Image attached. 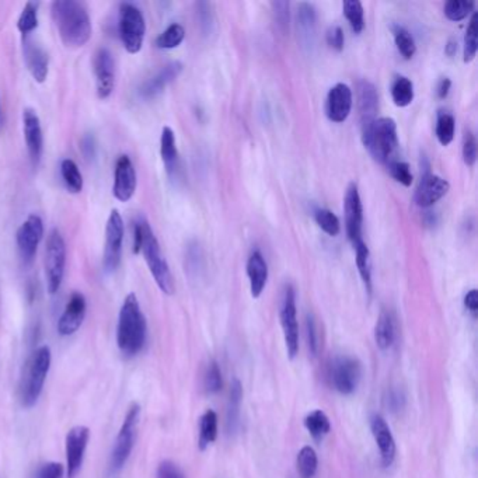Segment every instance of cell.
<instances>
[{
    "label": "cell",
    "instance_id": "obj_35",
    "mask_svg": "<svg viewBox=\"0 0 478 478\" xmlns=\"http://www.w3.org/2000/svg\"><path fill=\"white\" fill-rule=\"evenodd\" d=\"M296 466L302 478L314 477L319 466L316 451L312 446L302 448L296 459Z\"/></svg>",
    "mask_w": 478,
    "mask_h": 478
},
{
    "label": "cell",
    "instance_id": "obj_29",
    "mask_svg": "<svg viewBox=\"0 0 478 478\" xmlns=\"http://www.w3.org/2000/svg\"><path fill=\"white\" fill-rule=\"evenodd\" d=\"M354 247H355L357 267H358L359 275L365 284L368 293H372V261H371L369 248L364 240L358 241Z\"/></svg>",
    "mask_w": 478,
    "mask_h": 478
},
{
    "label": "cell",
    "instance_id": "obj_56",
    "mask_svg": "<svg viewBox=\"0 0 478 478\" xmlns=\"http://www.w3.org/2000/svg\"><path fill=\"white\" fill-rule=\"evenodd\" d=\"M456 51H458V44L455 41H449V44L446 45V53L449 56H453L456 53Z\"/></svg>",
    "mask_w": 478,
    "mask_h": 478
},
{
    "label": "cell",
    "instance_id": "obj_31",
    "mask_svg": "<svg viewBox=\"0 0 478 478\" xmlns=\"http://www.w3.org/2000/svg\"><path fill=\"white\" fill-rule=\"evenodd\" d=\"M305 427L314 441H321L326 435H328L331 430L330 420L326 416V413H323L321 410L312 411L305 418Z\"/></svg>",
    "mask_w": 478,
    "mask_h": 478
},
{
    "label": "cell",
    "instance_id": "obj_23",
    "mask_svg": "<svg viewBox=\"0 0 478 478\" xmlns=\"http://www.w3.org/2000/svg\"><path fill=\"white\" fill-rule=\"evenodd\" d=\"M24 59L34 80L38 83H44L48 76V66H49L48 53L39 45L34 44L32 41L25 39L24 41Z\"/></svg>",
    "mask_w": 478,
    "mask_h": 478
},
{
    "label": "cell",
    "instance_id": "obj_19",
    "mask_svg": "<svg viewBox=\"0 0 478 478\" xmlns=\"http://www.w3.org/2000/svg\"><path fill=\"white\" fill-rule=\"evenodd\" d=\"M449 188L451 185L446 180L432 173H427L421 177V181L417 187L414 197L416 204L421 208H430L441 198H444L448 194Z\"/></svg>",
    "mask_w": 478,
    "mask_h": 478
},
{
    "label": "cell",
    "instance_id": "obj_47",
    "mask_svg": "<svg viewBox=\"0 0 478 478\" xmlns=\"http://www.w3.org/2000/svg\"><path fill=\"white\" fill-rule=\"evenodd\" d=\"M156 478H185V476L175 463L170 460H164L157 467Z\"/></svg>",
    "mask_w": 478,
    "mask_h": 478
},
{
    "label": "cell",
    "instance_id": "obj_38",
    "mask_svg": "<svg viewBox=\"0 0 478 478\" xmlns=\"http://www.w3.org/2000/svg\"><path fill=\"white\" fill-rule=\"evenodd\" d=\"M344 14L355 34L362 32L365 27V18H364V6L358 0H347L343 3Z\"/></svg>",
    "mask_w": 478,
    "mask_h": 478
},
{
    "label": "cell",
    "instance_id": "obj_55",
    "mask_svg": "<svg viewBox=\"0 0 478 478\" xmlns=\"http://www.w3.org/2000/svg\"><path fill=\"white\" fill-rule=\"evenodd\" d=\"M389 397H390V399H389V404H390V407H392L394 411H396V410H400V409L403 407L404 399H403V396H401L399 392H392Z\"/></svg>",
    "mask_w": 478,
    "mask_h": 478
},
{
    "label": "cell",
    "instance_id": "obj_6",
    "mask_svg": "<svg viewBox=\"0 0 478 478\" xmlns=\"http://www.w3.org/2000/svg\"><path fill=\"white\" fill-rule=\"evenodd\" d=\"M118 32L124 48L129 53H138L142 49L146 22L140 8L132 3L119 4V18H118Z\"/></svg>",
    "mask_w": 478,
    "mask_h": 478
},
{
    "label": "cell",
    "instance_id": "obj_51",
    "mask_svg": "<svg viewBox=\"0 0 478 478\" xmlns=\"http://www.w3.org/2000/svg\"><path fill=\"white\" fill-rule=\"evenodd\" d=\"M63 467L59 463H46L38 473V478H62Z\"/></svg>",
    "mask_w": 478,
    "mask_h": 478
},
{
    "label": "cell",
    "instance_id": "obj_37",
    "mask_svg": "<svg viewBox=\"0 0 478 478\" xmlns=\"http://www.w3.org/2000/svg\"><path fill=\"white\" fill-rule=\"evenodd\" d=\"M36 27H38V3L27 1L18 17L17 28L22 34V36H27Z\"/></svg>",
    "mask_w": 478,
    "mask_h": 478
},
{
    "label": "cell",
    "instance_id": "obj_17",
    "mask_svg": "<svg viewBox=\"0 0 478 478\" xmlns=\"http://www.w3.org/2000/svg\"><path fill=\"white\" fill-rule=\"evenodd\" d=\"M352 109V90L344 83H338L328 91L326 114L330 121L341 124L347 121Z\"/></svg>",
    "mask_w": 478,
    "mask_h": 478
},
{
    "label": "cell",
    "instance_id": "obj_26",
    "mask_svg": "<svg viewBox=\"0 0 478 478\" xmlns=\"http://www.w3.org/2000/svg\"><path fill=\"white\" fill-rule=\"evenodd\" d=\"M396 340V319L390 310H382L375 326V341L379 350L387 351Z\"/></svg>",
    "mask_w": 478,
    "mask_h": 478
},
{
    "label": "cell",
    "instance_id": "obj_39",
    "mask_svg": "<svg viewBox=\"0 0 478 478\" xmlns=\"http://www.w3.org/2000/svg\"><path fill=\"white\" fill-rule=\"evenodd\" d=\"M437 138L442 146L452 143L455 138V118L449 112L441 111L437 121Z\"/></svg>",
    "mask_w": 478,
    "mask_h": 478
},
{
    "label": "cell",
    "instance_id": "obj_22",
    "mask_svg": "<svg viewBox=\"0 0 478 478\" xmlns=\"http://www.w3.org/2000/svg\"><path fill=\"white\" fill-rule=\"evenodd\" d=\"M182 72V63L180 62H171L166 65L161 70H159L156 74H153L150 79H147L139 88V95L145 100L154 98L159 95L174 79L178 77V74Z\"/></svg>",
    "mask_w": 478,
    "mask_h": 478
},
{
    "label": "cell",
    "instance_id": "obj_34",
    "mask_svg": "<svg viewBox=\"0 0 478 478\" xmlns=\"http://www.w3.org/2000/svg\"><path fill=\"white\" fill-rule=\"evenodd\" d=\"M392 97L397 107H407L414 100V84L410 79L400 76L392 86Z\"/></svg>",
    "mask_w": 478,
    "mask_h": 478
},
{
    "label": "cell",
    "instance_id": "obj_14",
    "mask_svg": "<svg viewBox=\"0 0 478 478\" xmlns=\"http://www.w3.org/2000/svg\"><path fill=\"white\" fill-rule=\"evenodd\" d=\"M345 226L347 234L351 243L355 246L358 241L362 240V223H364V208L358 187L351 184L347 190L345 195Z\"/></svg>",
    "mask_w": 478,
    "mask_h": 478
},
{
    "label": "cell",
    "instance_id": "obj_49",
    "mask_svg": "<svg viewBox=\"0 0 478 478\" xmlns=\"http://www.w3.org/2000/svg\"><path fill=\"white\" fill-rule=\"evenodd\" d=\"M306 334H307V344L310 348V352L313 355L317 354L319 351V343H317V330H316V323L313 316H307L306 319Z\"/></svg>",
    "mask_w": 478,
    "mask_h": 478
},
{
    "label": "cell",
    "instance_id": "obj_2",
    "mask_svg": "<svg viewBox=\"0 0 478 478\" xmlns=\"http://www.w3.org/2000/svg\"><path fill=\"white\" fill-rule=\"evenodd\" d=\"M117 341L126 358L138 355L146 343V319L135 293H129L121 307Z\"/></svg>",
    "mask_w": 478,
    "mask_h": 478
},
{
    "label": "cell",
    "instance_id": "obj_3",
    "mask_svg": "<svg viewBox=\"0 0 478 478\" xmlns=\"http://www.w3.org/2000/svg\"><path fill=\"white\" fill-rule=\"evenodd\" d=\"M362 139L365 147L376 161L385 164L393 161V154L399 146L397 125L394 119L375 118L373 121L365 124Z\"/></svg>",
    "mask_w": 478,
    "mask_h": 478
},
{
    "label": "cell",
    "instance_id": "obj_41",
    "mask_svg": "<svg viewBox=\"0 0 478 478\" xmlns=\"http://www.w3.org/2000/svg\"><path fill=\"white\" fill-rule=\"evenodd\" d=\"M478 14L474 13L472 20H470V24H469V28H467V32H466V38H465V53H463V60L466 63H470L476 55H477V48H478Z\"/></svg>",
    "mask_w": 478,
    "mask_h": 478
},
{
    "label": "cell",
    "instance_id": "obj_9",
    "mask_svg": "<svg viewBox=\"0 0 478 478\" xmlns=\"http://www.w3.org/2000/svg\"><path fill=\"white\" fill-rule=\"evenodd\" d=\"M279 317L288 357L293 359L299 352V326L296 317V295L291 285H288L284 291Z\"/></svg>",
    "mask_w": 478,
    "mask_h": 478
},
{
    "label": "cell",
    "instance_id": "obj_18",
    "mask_svg": "<svg viewBox=\"0 0 478 478\" xmlns=\"http://www.w3.org/2000/svg\"><path fill=\"white\" fill-rule=\"evenodd\" d=\"M22 128L25 145L28 149V154L34 167H36L41 161L42 149H44V138L42 128L36 112L31 108H25L22 112Z\"/></svg>",
    "mask_w": 478,
    "mask_h": 478
},
{
    "label": "cell",
    "instance_id": "obj_1",
    "mask_svg": "<svg viewBox=\"0 0 478 478\" xmlns=\"http://www.w3.org/2000/svg\"><path fill=\"white\" fill-rule=\"evenodd\" d=\"M53 22L66 46L79 48L91 36V21L86 7L74 0H56L51 6Z\"/></svg>",
    "mask_w": 478,
    "mask_h": 478
},
{
    "label": "cell",
    "instance_id": "obj_44",
    "mask_svg": "<svg viewBox=\"0 0 478 478\" xmlns=\"http://www.w3.org/2000/svg\"><path fill=\"white\" fill-rule=\"evenodd\" d=\"M389 166V170H390V174L392 177L399 181L400 184H403L404 187H410L413 184V173L410 170V166L404 161H397V160H393L392 163L387 164Z\"/></svg>",
    "mask_w": 478,
    "mask_h": 478
},
{
    "label": "cell",
    "instance_id": "obj_11",
    "mask_svg": "<svg viewBox=\"0 0 478 478\" xmlns=\"http://www.w3.org/2000/svg\"><path fill=\"white\" fill-rule=\"evenodd\" d=\"M139 413H140V409L138 404H133L126 417H125V421L122 424V428L117 437V442H115V448L112 451V456H111V466L114 470H118L121 469L132 449H133V442H135V428H136V424H138V420H139Z\"/></svg>",
    "mask_w": 478,
    "mask_h": 478
},
{
    "label": "cell",
    "instance_id": "obj_15",
    "mask_svg": "<svg viewBox=\"0 0 478 478\" xmlns=\"http://www.w3.org/2000/svg\"><path fill=\"white\" fill-rule=\"evenodd\" d=\"M90 431L86 427H74L66 435V465L67 477L74 478L83 465Z\"/></svg>",
    "mask_w": 478,
    "mask_h": 478
},
{
    "label": "cell",
    "instance_id": "obj_27",
    "mask_svg": "<svg viewBox=\"0 0 478 478\" xmlns=\"http://www.w3.org/2000/svg\"><path fill=\"white\" fill-rule=\"evenodd\" d=\"M160 154L164 167L170 175L177 171L178 167V150L175 146V135L170 126H164L160 138Z\"/></svg>",
    "mask_w": 478,
    "mask_h": 478
},
{
    "label": "cell",
    "instance_id": "obj_48",
    "mask_svg": "<svg viewBox=\"0 0 478 478\" xmlns=\"http://www.w3.org/2000/svg\"><path fill=\"white\" fill-rule=\"evenodd\" d=\"M344 41H345V38H344V31H343L341 27L334 25L327 31V44L333 49L341 52L344 49Z\"/></svg>",
    "mask_w": 478,
    "mask_h": 478
},
{
    "label": "cell",
    "instance_id": "obj_20",
    "mask_svg": "<svg viewBox=\"0 0 478 478\" xmlns=\"http://www.w3.org/2000/svg\"><path fill=\"white\" fill-rule=\"evenodd\" d=\"M86 316V299L80 292H73L59 319L58 331L60 336L74 334Z\"/></svg>",
    "mask_w": 478,
    "mask_h": 478
},
{
    "label": "cell",
    "instance_id": "obj_32",
    "mask_svg": "<svg viewBox=\"0 0 478 478\" xmlns=\"http://www.w3.org/2000/svg\"><path fill=\"white\" fill-rule=\"evenodd\" d=\"M60 174L63 178V182L69 192L79 194L83 190V175L77 167V164L70 160L65 159L60 163Z\"/></svg>",
    "mask_w": 478,
    "mask_h": 478
},
{
    "label": "cell",
    "instance_id": "obj_28",
    "mask_svg": "<svg viewBox=\"0 0 478 478\" xmlns=\"http://www.w3.org/2000/svg\"><path fill=\"white\" fill-rule=\"evenodd\" d=\"M298 27L300 31V38L306 45H310L316 32V11L309 3H302L298 11Z\"/></svg>",
    "mask_w": 478,
    "mask_h": 478
},
{
    "label": "cell",
    "instance_id": "obj_16",
    "mask_svg": "<svg viewBox=\"0 0 478 478\" xmlns=\"http://www.w3.org/2000/svg\"><path fill=\"white\" fill-rule=\"evenodd\" d=\"M135 190H136V171H135L133 163L129 159V156L122 154L118 157L117 164H115L112 194L118 201L126 202L133 197Z\"/></svg>",
    "mask_w": 478,
    "mask_h": 478
},
{
    "label": "cell",
    "instance_id": "obj_13",
    "mask_svg": "<svg viewBox=\"0 0 478 478\" xmlns=\"http://www.w3.org/2000/svg\"><path fill=\"white\" fill-rule=\"evenodd\" d=\"M94 74L97 95L105 100L111 95L115 84V62L108 48H100L94 55Z\"/></svg>",
    "mask_w": 478,
    "mask_h": 478
},
{
    "label": "cell",
    "instance_id": "obj_8",
    "mask_svg": "<svg viewBox=\"0 0 478 478\" xmlns=\"http://www.w3.org/2000/svg\"><path fill=\"white\" fill-rule=\"evenodd\" d=\"M361 375V364L350 357L336 358L328 368L330 383L341 394H352L359 385Z\"/></svg>",
    "mask_w": 478,
    "mask_h": 478
},
{
    "label": "cell",
    "instance_id": "obj_36",
    "mask_svg": "<svg viewBox=\"0 0 478 478\" xmlns=\"http://www.w3.org/2000/svg\"><path fill=\"white\" fill-rule=\"evenodd\" d=\"M185 36V29L182 25L174 22L168 25L156 39V46L160 49H173L177 48Z\"/></svg>",
    "mask_w": 478,
    "mask_h": 478
},
{
    "label": "cell",
    "instance_id": "obj_25",
    "mask_svg": "<svg viewBox=\"0 0 478 478\" xmlns=\"http://www.w3.org/2000/svg\"><path fill=\"white\" fill-rule=\"evenodd\" d=\"M358 93V108L362 117V124H368L375 119L379 108V95L375 86L366 80L359 81L357 87Z\"/></svg>",
    "mask_w": 478,
    "mask_h": 478
},
{
    "label": "cell",
    "instance_id": "obj_54",
    "mask_svg": "<svg viewBox=\"0 0 478 478\" xmlns=\"http://www.w3.org/2000/svg\"><path fill=\"white\" fill-rule=\"evenodd\" d=\"M451 87H452V81H451V79H448V77L442 79V80L439 81V84H438V90H437V91H438V97H439V98H445V97H448Z\"/></svg>",
    "mask_w": 478,
    "mask_h": 478
},
{
    "label": "cell",
    "instance_id": "obj_43",
    "mask_svg": "<svg viewBox=\"0 0 478 478\" xmlns=\"http://www.w3.org/2000/svg\"><path fill=\"white\" fill-rule=\"evenodd\" d=\"M314 219L319 227L330 236H337L341 230L340 219L328 209H317L314 213Z\"/></svg>",
    "mask_w": 478,
    "mask_h": 478
},
{
    "label": "cell",
    "instance_id": "obj_45",
    "mask_svg": "<svg viewBox=\"0 0 478 478\" xmlns=\"http://www.w3.org/2000/svg\"><path fill=\"white\" fill-rule=\"evenodd\" d=\"M222 389V372L216 362H212L205 375V390L209 394H215Z\"/></svg>",
    "mask_w": 478,
    "mask_h": 478
},
{
    "label": "cell",
    "instance_id": "obj_7",
    "mask_svg": "<svg viewBox=\"0 0 478 478\" xmlns=\"http://www.w3.org/2000/svg\"><path fill=\"white\" fill-rule=\"evenodd\" d=\"M66 267V243L58 229H53L46 240L45 247V275L48 291L55 295L63 281Z\"/></svg>",
    "mask_w": 478,
    "mask_h": 478
},
{
    "label": "cell",
    "instance_id": "obj_57",
    "mask_svg": "<svg viewBox=\"0 0 478 478\" xmlns=\"http://www.w3.org/2000/svg\"><path fill=\"white\" fill-rule=\"evenodd\" d=\"M0 125H1V104H0Z\"/></svg>",
    "mask_w": 478,
    "mask_h": 478
},
{
    "label": "cell",
    "instance_id": "obj_21",
    "mask_svg": "<svg viewBox=\"0 0 478 478\" xmlns=\"http://www.w3.org/2000/svg\"><path fill=\"white\" fill-rule=\"evenodd\" d=\"M371 430L372 435L375 438V442L379 448L382 463L385 467H389L393 465L396 459V441L393 438V434L385 421L383 417L380 416H373L371 421Z\"/></svg>",
    "mask_w": 478,
    "mask_h": 478
},
{
    "label": "cell",
    "instance_id": "obj_42",
    "mask_svg": "<svg viewBox=\"0 0 478 478\" xmlns=\"http://www.w3.org/2000/svg\"><path fill=\"white\" fill-rule=\"evenodd\" d=\"M474 8V1L470 0H449L445 4V14L452 21L465 20Z\"/></svg>",
    "mask_w": 478,
    "mask_h": 478
},
{
    "label": "cell",
    "instance_id": "obj_10",
    "mask_svg": "<svg viewBox=\"0 0 478 478\" xmlns=\"http://www.w3.org/2000/svg\"><path fill=\"white\" fill-rule=\"evenodd\" d=\"M124 241V220L117 209H112L105 226V246H104V268L114 272L121 263Z\"/></svg>",
    "mask_w": 478,
    "mask_h": 478
},
{
    "label": "cell",
    "instance_id": "obj_33",
    "mask_svg": "<svg viewBox=\"0 0 478 478\" xmlns=\"http://www.w3.org/2000/svg\"><path fill=\"white\" fill-rule=\"evenodd\" d=\"M243 399V387L239 379H234L230 386V400H229V411H227V427L229 431L234 432L239 424L240 416V404Z\"/></svg>",
    "mask_w": 478,
    "mask_h": 478
},
{
    "label": "cell",
    "instance_id": "obj_30",
    "mask_svg": "<svg viewBox=\"0 0 478 478\" xmlns=\"http://www.w3.org/2000/svg\"><path fill=\"white\" fill-rule=\"evenodd\" d=\"M218 438V416L215 411L208 410L199 423V449L205 451Z\"/></svg>",
    "mask_w": 478,
    "mask_h": 478
},
{
    "label": "cell",
    "instance_id": "obj_24",
    "mask_svg": "<svg viewBox=\"0 0 478 478\" xmlns=\"http://www.w3.org/2000/svg\"><path fill=\"white\" fill-rule=\"evenodd\" d=\"M247 275L250 279V292L254 299L260 298L268 281V265L260 251H253L247 261Z\"/></svg>",
    "mask_w": 478,
    "mask_h": 478
},
{
    "label": "cell",
    "instance_id": "obj_5",
    "mask_svg": "<svg viewBox=\"0 0 478 478\" xmlns=\"http://www.w3.org/2000/svg\"><path fill=\"white\" fill-rule=\"evenodd\" d=\"M140 251L145 255L146 264L157 284V286L161 289L166 295L174 293V279L170 271V267L161 253L160 244L149 225L147 220L142 219V244Z\"/></svg>",
    "mask_w": 478,
    "mask_h": 478
},
{
    "label": "cell",
    "instance_id": "obj_46",
    "mask_svg": "<svg viewBox=\"0 0 478 478\" xmlns=\"http://www.w3.org/2000/svg\"><path fill=\"white\" fill-rule=\"evenodd\" d=\"M477 159V143L474 135L469 131L463 138V160L469 167H473Z\"/></svg>",
    "mask_w": 478,
    "mask_h": 478
},
{
    "label": "cell",
    "instance_id": "obj_12",
    "mask_svg": "<svg viewBox=\"0 0 478 478\" xmlns=\"http://www.w3.org/2000/svg\"><path fill=\"white\" fill-rule=\"evenodd\" d=\"M44 236V223L38 215H29L25 222L18 227L15 233V241L18 247V253L24 261V264H31L36 248Z\"/></svg>",
    "mask_w": 478,
    "mask_h": 478
},
{
    "label": "cell",
    "instance_id": "obj_50",
    "mask_svg": "<svg viewBox=\"0 0 478 478\" xmlns=\"http://www.w3.org/2000/svg\"><path fill=\"white\" fill-rule=\"evenodd\" d=\"M80 150L86 160H93L95 156V140L91 133H86L80 140Z\"/></svg>",
    "mask_w": 478,
    "mask_h": 478
},
{
    "label": "cell",
    "instance_id": "obj_53",
    "mask_svg": "<svg viewBox=\"0 0 478 478\" xmlns=\"http://www.w3.org/2000/svg\"><path fill=\"white\" fill-rule=\"evenodd\" d=\"M140 244H142V219H138L133 223V253H140Z\"/></svg>",
    "mask_w": 478,
    "mask_h": 478
},
{
    "label": "cell",
    "instance_id": "obj_40",
    "mask_svg": "<svg viewBox=\"0 0 478 478\" xmlns=\"http://www.w3.org/2000/svg\"><path fill=\"white\" fill-rule=\"evenodd\" d=\"M393 34H394V41L400 53L406 59H411L417 52V45H416L413 35L404 27H400V25H396L393 28Z\"/></svg>",
    "mask_w": 478,
    "mask_h": 478
},
{
    "label": "cell",
    "instance_id": "obj_4",
    "mask_svg": "<svg viewBox=\"0 0 478 478\" xmlns=\"http://www.w3.org/2000/svg\"><path fill=\"white\" fill-rule=\"evenodd\" d=\"M49 366L51 350L49 347L42 345L29 357L20 380V401L22 407L29 409L38 401Z\"/></svg>",
    "mask_w": 478,
    "mask_h": 478
},
{
    "label": "cell",
    "instance_id": "obj_52",
    "mask_svg": "<svg viewBox=\"0 0 478 478\" xmlns=\"http://www.w3.org/2000/svg\"><path fill=\"white\" fill-rule=\"evenodd\" d=\"M465 306L467 307V310L476 316L478 312V292L476 289H472L466 298H465Z\"/></svg>",
    "mask_w": 478,
    "mask_h": 478
}]
</instances>
